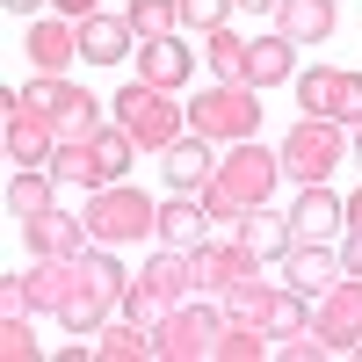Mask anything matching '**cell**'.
Returning a JSON list of instances; mask_svg holds the SVG:
<instances>
[{
  "mask_svg": "<svg viewBox=\"0 0 362 362\" xmlns=\"http://www.w3.org/2000/svg\"><path fill=\"white\" fill-rule=\"evenodd\" d=\"M276 355H290V362H326V355H334V348H326L319 334H290V341H283Z\"/></svg>",
  "mask_w": 362,
  "mask_h": 362,
  "instance_id": "obj_34",
  "label": "cell"
},
{
  "mask_svg": "<svg viewBox=\"0 0 362 362\" xmlns=\"http://www.w3.org/2000/svg\"><path fill=\"white\" fill-rule=\"evenodd\" d=\"M341 268H348V276H362V232H348V247H341Z\"/></svg>",
  "mask_w": 362,
  "mask_h": 362,
  "instance_id": "obj_36",
  "label": "cell"
},
{
  "mask_svg": "<svg viewBox=\"0 0 362 362\" xmlns=\"http://www.w3.org/2000/svg\"><path fill=\"white\" fill-rule=\"evenodd\" d=\"M348 268H341V254L326 247V239H297V247L283 254V283L290 290H305V297H319L326 283H341Z\"/></svg>",
  "mask_w": 362,
  "mask_h": 362,
  "instance_id": "obj_16",
  "label": "cell"
},
{
  "mask_svg": "<svg viewBox=\"0 0 362 362\" xmlns=\"http://www.w3.org/2000/svg\"><path fill=\"white\" fill-rule=\"evenodd\" d=\"M225 22H232V0H181V29H196V37H210Z\"/></svg>",
  "mask_w": 362,
  "mask_h": 362,
  "instance_id": "obj_33",
  "label": "cell"
},
{
  "mask_svg": "<svg viewBox=\"0 0 362 362\" xmlns=\"http://www.w3.org/2000/svg\"><path fill=\"white\" fill-rule=\"evenodd\" d=\"M8 312H29V283L22 276H0V319Z\"/></svg>",
  "mask_w": 362,
  "mask_h": 362,
  "instance_id": "obj_35",
  "label": "cell"
},
{
  "mask_svg": "<svg viewBox=\"0 0 362 362\" xmlns=\"http://www.w3.org/2000/svg\"><path fill=\"white\" fill-rule=\"evenodd\" d=\"M218 334H225V312L196 290V297H181V305H167L153 319V355L160 362H210Z\"/></svg>",
  "mask_w": 362,
  "mask_h": 362,
  "instance_id": "obj_5",
  "label": "cell"
},
{
  "mask_svg": "<svg viewBox=\"0 0 362 362\" xmlns=\"http://www.w3.org/2000/svg\"><path fill=\"white\" fill-rule=\"evenodd\" d=\"M189 131L210 138V145H239V138H254V131H261V87H247V80H218V87H203V95L189 102Z\"/></svg>",
  "mask_w": 362,
  "mask_h": 362,
  "instance_id": "obj_7",
  "label": "cell"
},
{
  "mask_svg": "<svg viewBox=\"0 0 362 362\" xmlns=\"http://www.w3.org/2000/svg\"><path fill=\"white\" fill-rule=\"evenodd\" d=\"M276 181H283V153H268L261 138H239V145H225L218 174L203 181V210L218 225H239L247 210H261L268 196H276Z\"/></svg>",
  "mask_w": 362,
  "mask_h": 362,
  "instance_id": "obj_1",
  "label": "cell"
},
{
  "mask_svg": "<svg viewBox=\"0 0 362 362\" xmlns=\"http://www.w3.org/2000/svg\"><path fill=\"white\" fill-rule=\"evenodd\" d=\"M80 58V22L73 15H37L29 22V66L37 73H66Z\"/></svg>",
  "mask_w": 362,
  "mask_h": 362,
  "instance_id": "obj_15",
  "label": "cell"
},
{
  "mask_svg": "<svg viewBox=\"0 0 362 362\" xmlns=\"http://www.w3.org/2000/svg\"><path fill=\"white\" fill-rule=\"evenodd\" d=\"M51 174H58V189H102V181H95V160H87V138H58Z\"/></svg>",
  "mask_w": 362,
  "mask_h": 362,
  "instance_id": "obj_30",
  "label": "cell"
},
{
  "mask_svg": "<svg viewBox=\"0 0 362 362\" xmlns=\"http://www.w3.org/2000/svg\"><path fill=\"white\" fill-rule=\"evenodd\" d=\"M0 355H8V362H37V355H44L37 334H29V312H8V319H0Z\"/></svg>",
  "mask_w": 362,
  "mask_h": 362,
  "instance_id": "obj_32",
  "label": "cell"
},
{
  "mask_svg": "<svg viewBox=\"0 0 362 362\" xmlns=\"http://www.w3.org/2000/svg\"><path fill=\"white\" fill-rule=\"evenodd\" d=\"M268 348H276V334H268L261 319H239V312H225V334H218V348H210V362H261Z\"/></svg>",
  "mask_w": 362,
  "mask_h": 362,
  "instance_id": "obj_26",
  "label": "cell"
},
{
  "mask_svg": "<svg viewBox=\"0 0 362 362\" xmlns=\"http://www.w3.org/2000/svg\"><path fill=\"white\" fill-rule=\"evenodd\" d=\"M261 326H268L276 341H290V334H312V297H305V290H290V283H276V297H268Z\"/></svg>",
  "mask_w": 362,
  "mask_h": 362,
  "instance_id": "obj_27",
  "label": "cell"
},
{
  "mask_svg": "<svg viewBox=\"0 0 362 362\" xmlns=\"http://www.w3.org/2000/svg\"><path fill=\"white\" fill-rule=\"evenodd\" d=\"M203 66L218 73V80H247V37L225 22V29H210L203 37Z\"/></svg>",
  "mask_w": 362,
  "mask_h": 362,
  "instance_id": "obj_29",
  "label": "cell"
},
{
  "mask_svg": "<svg viewBox=\"0 0 362 362\" xmlns=\"http://www.w3.org/2000/svg\"><path fill=\"white\" fill-rule=\"evenodd\" d=\"M124 261H116V247H87L80 254V283H73V297H66V312H58V326L66 334H102V326L124 312Z\"/></svg>",
  "mask_w": 362,
  "mask_h": 362,
  "instance_id": "obj_2",
  "label": "cell"
},
{
  "mask_svg": "<svg viewBox=\"0 0 362 362\" xmlns=\"http://www.w3.org/2000/svg\"><path fill=\"white\" fill-rule=\"evenodd\" d=\"M283 80H297V44L283 29L247 37V87H283Z\"/></svg>",
  "mask_w": 362,
  "mask_h": 362,
  "instance_id": "obj_21",
  "label": "cell"
},
{
  "mask_svg": "<svg viewBox=\"0 0 362 362\" xmlns=\"http://www.w3.org/2000/svg\"><path fill=\"white\" fill-rule=\"evenodd\" d=\"M22 95H29V102H37V109L51 116V124H58V131H66V138H87V131H95V124H102V102H95V95H87V87H73L66 73H37V80H29V87H22Z\"/></svg>",
  "mask_w": 362,
  "mask_h": 362,
  "instance_id": "obj_11",
  "label": "cell"
},
{
  "mask_svg": "<svg viewBox=\"0 0 362 362\" xmlns=\"http://www.w3.org/2000/svg\"><path fill=\"white\" fill-rule=\"evenodd\" d=\"M51 8H58V15H73V22H80V15H95V8H102V0H51Z\"/></svg>",
  "mask_w": 362,
  "mask_h": 362,
  "instance_id": "obj_37",
  "label": "cell"
},
{
  "mask_svg": "<svg viewBox=\"0 0 362 362\" xmlns=\"http://www.w3.org/2000/svg\"><path fill=\"white\" fill-rule=\"evenodd\" d=\"M87 160H95V181L109 189V181H124V174H131L138 138H131L124 124H95V131H87Z\"/></svg>",
  "mask_w": 362,
  "mask_h": 362,
  "instance_id": "obj_23",
  "label": "cell"
},
{
  "mask_svg": "<svg viewBox=\"0 0 362 362\" xmlns=\"http://www.w3.org/2000/svg\"><path fill=\"white\" fill-rule=\"evenodd\" d=\"M160 174H167V189L174 196H203V181L210 174H218V145H210V138H174L167 145V153H160Z\"/></svg>",
  "mask_w": 362,
  "mask_h": 362,
  "instance_id": "obj_13",
  "label": "cell"
},
{
  "mask_svg": "<svg viewBox=\"0 0 362 362\" xmlns=\"http://www.w3.org/2000/svg\"><path fill=\"white\" fill-rule=\"evenodd\" d=\"M297 87V109L305 116H334V124H362V73H348V66H312V73H297L290 80Z\"/></svg>",
  "mask_w": 362,
  "mask_h": 362,
  "instance_id": "obj_9",
  "label": "cell"
},
{
  "mask_svg": "<svg viewBox=\"0 0 362 362\" xmlns=\"http://www.w3.org/2000/svg\"><path fill=\"white\" fill-rule=\"evenodd\" d=\"M116 124L138 138V153H167L174 138H189V102H174V87L131 80L124 95H116Z\"/></svg>",
  "mask_w": 362,
  "mask_h": 362,
  "instance_id": "obj_4",
  "label": "cell"
},
{
  "mask_svg": "<svg viewBox=\"0 0 362 362\" xmlns=\"http://www.w3.org/2000/svg\"><path fill=\"white\" fill-rule=\"evenodd\" d=\"M131 44H138V29H131V15H80V58L87 66H124L131 58Z\"/></svg>",
  "mask_w": 362,
  "mask_h": 362,
  "instance_id": "obj_14",
  "label": "cell"
},
{
  "mask_svg": "<svg viewBox=\"0 0 362 362\" xmlns=\"http://www.w3.org/2000/svg\"><path fill=\"white\" fill-rule=\"evenodd\" d=\"M0 8H8V15H37L44 0H0Z\"/></svg>",
  "mask_w": 362,
  "mask_h": 362,
  "instance_id": "obj_40",
  "label": "cell"
},
{
  "mask_svg": "<svg viewBox=\"0 0 362 362\" xmlns=\"http://www.w3.org/2000/svg\"><path fill=\"white\" fill-rule=\"evenodd\" d=\"M95 355L102 362H145V355H153V319H109L102 326V334H95Z\"/></svg>",
  "mask_w": 362,
  "mask_h": 362,
  "instance_id": "obj_25",
  "label": "cell"
},
{
  "mask_svg": "<svg viewBox=\"0 0 362 362\" xmlns=\"http://www.w3.org/2000/svg\"><path fill=\"white\" fill-rule=\"evenodd\" d=\"M348 160H355V167H362V124H355V138H348Z\"/></svg>",
  "mask_w": 362,
  "mask_h": 362,
  "instance_id": "obj_41",
  "label": "cell"
},
{
  "mask_svg": "<svg viewBox=\"0 0 362 362\" xmlns=\"http://www.w3.org/2000/svg\"><path fill=\"white\" fill-rule=\"evenodd\" d=\"M80 218H87V232H95V247H131V239L160 232V203L145 196L138 181H109V189H87Z\"/></svg>",
  "mask_w": 362,
  "mask_h": 362,
  "instance_id": "obj_3",
  "label": "cell"
},
{
  "mask_svg": "<svg viewBox=\"0 0 362 362\" xmlns=\"http://www.w3.org/2000/svg\"><path fill=\"white\" fill-rule=\"evenodd\" d=\"M348 232H362V189L348 196Z\"/></svg>",
  "mask_w": 362,
  "mask_h": 362,
  "instance_id": "obj_39",
  "label": "cell"
},
{
  "mask_svg": "<svg viewBox=\"0 0 362 362\" xmlns=\"http://www.w3.org/2000/svg\"><path fill=\"white\" fill-rule=\"evenodd\" d=\"M196 73V51L181 44V37H145L138 44V80H153V87H189Z\"/></svg>",
  "mask_w": 362,
  "mask_h": 362,
  "instance_id": "obj_20",
  "label": "cell"
},
{
  "mask_svg": "<svg viewBox=\"0 0 362 362\" xmlns=\"http://www.w3.org/2000/svg\"><path fill=\"white\" fill-rule=\"evenodd\" d=\"M189 268H196V290H203V297H232L247 276H261V261L239 247V225H218V232L189 254Z\"/></svg>",
  "mask_w": 362,
  "mask_h": 362,
  "instance_id": "obj_8",
  "label": "cell"
},
{
  "mask_svg": "<svg viewBox=\"0 0 362 362\" xmlns=\"http://www.w3.org/2000/svg\"><path fill=\"white\" fill-rule=\"evenodd\" d=\"M22 283H29V312H66V297H73V283H80V261H51V254H37L22 268Z\"/></svg>",
  "mask_w": 362,
  "mask_h": 362,
  "instance_id": "obj_19",
  "label": "cell"
},
{
  "mask_svg": "<svg viewBox=\"0 0 362 362\" xmlns=\"http://www.w3.org/2000/svg\"><path fill=\"white\" fill-rule=\"evenodd\" d=\"M210 225H218V218H210V210H203V196H167L160 203V247H181V254H196L203 247V239H210Z\"/></svg>",
  "mask_w": 362,
  "mask_h": 362,
  "instance_id": "obj_18",
  "label": "cell"
},
{
  "mask_svg": "<svg viewBox=\"0 0 362 362\" xmlns=\"http://www.w3.org/2000/svg\"><path fill=\"white\" fill-rule=\"evenodd\" d=\"M51 196H58V174L51 167H15V181H8V210H15V218L51 210Z\"/></svg>",
  "mask_w": 362,
  "mask_h": 362,
  "instance_id": "obj_28",
  "label": "cell"
},
{
  "mask_svg": "<svg viewBox=\"0 0 362 362\" xmlns=\"http://www.w3.org/2000/svg\"><path fill=\"white\" fill-rule=\"evenodd\" d=\"M283 174L297 181V189H312V181H334V167L348 160V124H334V116H297V124L283 131Z\"/></svg>",
  "mask_w": 362,
  "mask_h": 362,
  "instance_id": "obj_6",
  "label": "cell"
},
{
  "mask_svg": "<svg viewBox=\"0 0 362 362\" xmlns=\"http://www.w3.org/2000/svg\"><path fill=\"white\" fill-rule=\"evenodd\" d=\"M348 355H355V362H362V341H355V348H348Z\"/></svg>",
  "mask_w": 362,
  "mask_h": 362,
  "instance_id": "obj_42",
  "label": "cell"
},
{
  "mask_svg": "<svg viewBox=\"0 0 362 362\" xmlns=\"http://www.w3.org/2000/svg\"><path fill=\"white\" fill-rule=\"evenodd\" d=\"M22 239L29 254H51V261H80L87 247H95V232H87V218H73V210H37V218H22Z\"/></svg>",
  "mask_w": 362,
  "mask_h": 362,
  "instance_id": "obj_12",
  "label": "cell"
},
{
  "mask_svg": "<svg viewBox=\"0 0 362 362\" xmlns=\"http://www.w3.org/2000/svg\"><path fill=\"white\" fill-rule=\"evenodd\" d=\"M232 8H247V15H276L283 0H232Z\"/></svg>",
  "mask_w": 362,
  "mask_h": 362,
  "instance_id": "obj_38",
  "label": "cell"
},
{
  "mask_svg": "<svg viewBox=\"0 0 362 362\" xmlns=\"http://www.w3.org/2000/svg\"><path fill=\"white\" fill-rule=\"evenodd\" d=\"M312 334L334 348V355H348L362 341V276H341V283H326L312 297Z\"/></svg>",
  "mask_w": 362,
  "mask_h": 362,
  "instance_id": "obj_10",
  "label": "cell"
},
{
  "mask_svg": "<svg viewBox=\"0 0 362 362\" xmlns=\"http://www.w3.org/2000/svg\"><path fill=\"white\" fill-rule=\"evenodd\" d=\"M239 247H247L254 261H283L290 247H297V232H290V218H276V210H247V218H239Z\"/></svg>",
  "mask_w": 362,
  "mask_h": 362,
  "instance_id": "obj_24",
  "label": "cell"
},
{
  "mask_svg": "<svg viewBox=\"0 0 362 362\" xmlns=\"http://www.w3.org/2000/svg\"><path fill=\"white\" fill-rule=\"evenodd\" d=\"M131 29H138V44L145 37H174V29H181V0H131Z\"/></svg>",
  "mask_w": 362,
  "mask_h": 362,
  "instance_id": "obj_31",
  "label": "cell"
},
{
  "mask_svg": "<svg viewBox=\"0 0 362 362\" xmlns=\"http://www.w3.org/2000/svg\"><path fill=\"white\" fill-rule=\"evenodd\" d=\"M341 225H348V196H334L326 181H312V189L290 203V232L297 239H334Z\"/></svg>",
  "mask_w": 362,
  "mask_h": 362,
  "instance_id": "obj_17",
  "label": "cell"
},
{
  "mask_svg": "<svg viewBox=\"0 0 362 362\" xmlns=\"http://www.w3.org/2000/svg\"><path fill=\"white\" fill-rule=\"evenodd\" d=\"M334 22H341L334 0H283V8H276V29H283L297 51H305V44H326V37H334Z\"/></svg>",
  "mask_w": 362,
  "mask_h": 362,
  "instance_id": "obj_22",
  "label": "cell"
}]
</instances>
